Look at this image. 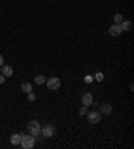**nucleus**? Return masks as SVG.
Listing matches in <instances>:
<instances>
[{"instance_id":"obj_1","label":"nucleus","mask_w":134,"mask_h":149,"mask_svg":"<svg viewBox=\"0 0 134 149\" xmlns=\"http://www.w3.org/2000/svg\"><path fill=\"white\" fill-rule=\"evenodd\" d=\"M20 144H22V146H23L24 149H31V148H34V145H35V137L34 136H24V134H22V141H20Z\"/></svg>"},{"instance_id":"obj_2","label":"nucleus","mask_w":134,"mask_h":149,"mask_svg":"<svg viewBox=\"0 0 134 149\" xmlns=\"http://www.w3.org/2000/svg\"><path fill=\"white\" fill-rule=\"evenodd\" d=\"M27 129H28V132H30V134L31 136H38L39 133H40V124H39L38 121H30L27 125Z\"/></svg>"},{"instance_id":"obj_3","label":"nucleus","mask_w":134,"mask_h":149,"mask_svg":"<svg viewBox=\"0 0 134 149\" xmlns=\"http://www.w3.org/2000/svg\"><path fill=\"white\" fill-rule=\"evenodd\" d=\"M46 83H47V87L50 90H56L60 87V79L56 78V77H52L50 79H46Z\"/></svg>"},{"instance_id":"obj_4","label":"nucleus","mask_w":134,"mask_h":149,"mask_svg":"<svg viewBox=\"0 0 134 149\" xmlns=\"http://www.w3.org/2000/svg\"><path fill=\"white\" fill-rule=\"evenodd\" d=\"M87 118H89L90 124H99L101 122V114L98 111H91V113H89Z\"/></svg>"},{"instance_id":"obj_5","label":"nucleus","mask_w":134,"mask_h":149,"mask_svg":"<svg viewBox=\"0 0 134 149\" xmlns=\"http://www.w3.org/2000/svg\"><path fill=\"white\" fill-rule=\"evenodd\" d=\"M121 32H122V28H121L119 24H113L109 28V34H110L111 36H119Z\"/></svg>"},{"instance_id":"obj_6","label":"nucleus","mask_w":134,"mask_h":149,"mask_svg":"<svg viewBox=\"0 0 134 149\" xmlns=\"http://www.w3.org/2000/svg\"><path fill=\"white\" fill-rule=\"evenodd\" d=\"M82 104L83 106H90L93 104V94L91 93H85L82 95Z\"/></svg>"},{"instance_id":"obj_7","label":"nucleus","mask_w":134,"mask_h":149,"mask_svg":"<svg viewBox=\"0 0 134 149\" xmlns=\"http://www.w3.org/2000/svg\"><path fill=\"white\" fill-rule=\"evenodd\" d=\"M40 130L44 137H52L54 136V126H51V125H46L44 128H42Z\"/></svg>"},{"instance_id":"obj_8","label":"nucleus","mask_w":134,"mask_h":149,"mask_svg":"<svg viewBox=\"0 0 134 149\" xmlns=\"http://www.w3.org/2000/svg\"><path fill=\"white\" fill-rule=\"evenodd\" d=\"M119 26H121V28H122V31H126V32L131 31V28H133V23H131L130 20H124Z\"/></svg>"},{"instance_id":"obj_9","label":"nucleus","mask_w":134,"mask_h":149,"mask_svg":"<svg viewBox=\"0 0 134 149\" xmlns=\"http://www.w3.org/2000/svg\"><path fill=\"white\" fill-rule=\"evenodd\" d=\"M1 74H3L4 77H12L14 75V69L11 66H3V69H1Z\"/></svg>"},{"instance_id":"obj_10","label":"nucleus","mask_w":134,"mask_h":149,"mask_svg":"<svg viewBox=\"0 0 134 149\" xmlns=\"http://www.w3.org/2000/svg\"><path fill=\"white\" fill-rule=\"evenodd\" d=\"M10 141L14 144V145H19L22 141V134H17V133H15V134H12L10 137Z\"/></svg>"},{"instance_id":"obj_11","label":"nucleus","mask_w":134,"mask_h":149,"mask_svg":"<svg viewBox=\"0 0 134 149\" xmlns=\"http://www.w3.org/2000/svg\"><path fill=\"white\" fill-rule=\"evenodd\" d=\"M22 90H23L24 93H30V91H32V85L28 82H24L23 85H22Z\"/></svg>"},{"instance_id":"obj_12","label":"nucleus","mask_w":134,"mask_h":149,"mask_svg":"<svg viewBox=\"0 0 134 149\" xmlns=\"http://www.w3.org/2000/svg\"><path fill=\"white\" fill-rule=\"evenodd\" d=\"M46 82V77L44 75H36L35 77V83L36 85H43Z\"/></svg>"},{"instance_id":"obj_13","label":"nucleus","mask_w":134,"mask_h":149,"mask_svg":"<svg viewBox=\"0 0 134 149\" xmlns=\"http://www.w3.org/2000/svg\"><path fill=\"white\" fill-rule=\"evenodd\" d=\"M101 110H102V113H105V114H109V113H111V106L109 104H105V105H102Z\"/></svg>"},{"instance_id":"obj_14","label":"nucleus","mask_w":134,"mask_h":149,"mask_svg":"<svg viewBox=\"0 0 134 149\" xmlns=\"http://www.w3.org/2000/svg\"><path fill=\"white\" fill-rule=\"evenodd\" d=\"M114 22H115V24H121L122 22H124V16L119 14H117L115 16H114Z\"/></svg>"},{"instance_id":"obj_15","label":"nucleus","mask_w":134,"mask_h":149,"mask_svg":"<svg viewBox=\"0 0 134 149\" xmlns=\"http://www.w3.org/2000/svg\"><path fill=\"white\" fill-rule=\"evenodd\" d=\"M95 79L98 81V82H102L103 81V74L101 73V71H98V73L95 74Z\"/></svg>"},{"instance_id":"obj_16","label":"nucleus","mask_w":134,"mask_h":149,"mask_svg":"<svg viewBox=\"0 0 134 149\" xmlns=\"http://www.w3.org/2000/svg\"><path fill=\"white\" fill-rule=\"evenodd\" d=\"M28 94V101H31V102H34L35 100H36V95H35L32 91H30V93H27Z\"/></svg>"},{"instance_id":"obj_17","label":"nucleus","mask_w":134,"mask_h":149,"mask_svg":"<svg viewBox=\"0 0 134 149\" xmlns=\"http://www.w3.org/2000/svg\"><path fill=\"white\" fill-rule=\"evenodd\" d=\"M85 82H86V83L93 82V77H91V75H86V77H85Z\"/></svg>"},{"instance_id":"obj_18","label":"nucleus","mask_w":134,"mask_h":149,"mask_svg":"<svg viewBox=\"0 0 134 149\" xmlns=\"http://www.w3.org/2000/svg\"><path fill=\"white\" fill-rule=\"evenodd\" d=\"M86 111H87L86 108H82L81 110H79V114H86Z\"/></svg>"},{"instance_id":"obj_19","label":"nucleus","mask_w":134,"mask_h":149,"mask_svg":"<svg viewBox=\"0 0 134 149\" xmlns=\"http://www.w3.org/2000/svg\"><path fill=\"white\" fill-rule=\"evenodd\" d=\"M4 81H6V77H4V75H0V83H4Z\"/></svg>"},{"instance_id":"obj_20","label":"nucleus","mask_w":134,"mask_h":149,"mask_svg":"<svg viewBox=\"0 0 134 149\" xmlns=\"http://www.w3.org/2000/svg\"><path fill=\"white\" fill-rule=\"evenodd\" d=\"M4 63V58H3V55H0V66Z\"/></svg>"}]
</instances>
